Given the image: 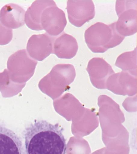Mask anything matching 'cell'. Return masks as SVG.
I'll return each mask as SVG.
<instances>
[{"instance_id":"6da1fadb","label":"cell","mask_w":137,"mask_h":154,"mask_svg":"<svg viewBox=\"0 0 137 154\" xmlns=\"http://www.w3.org/2000/svg\"><path fill=\"white\" fill-rule=\"evenodd\" d=\"M26 154H65L62 129L45 120H36L24 131Z\"/></svg>"},{"instance_id":"7a4b0ae2","label":"cell","mask_w":137,"mask_h":154,"mask_svg":"<svg viewBox=\"0 0 137 154\" xmlns=\"http://www.w3.org/2000/svg\"><path fill=\"white\" fill-rule=\"evenodd\" d=\"M125 37L119 34L115 22L109 25L97 22L85 31V42L93 53H103L108 49L119 45Z\"/></svg>"},{"instance_id":"3957f363","label":"cell","mask_w":137,"mask_h":154,"mask_svg":"<svg viewBox=\"0 0 137 154\" xmlns=\"http://www.w3.org/2000/svg\"><path fill=\"white\" fill-rule=\"evenodd\" d=\"M137 1H117L115 10L118 17L115 22L118 33L124 37L137 32Z\"/></svg>"},{"instance_id":"277c9868","label":"cell","mask_w":137,"mask_h":154,"mask_svg":"<svg viewBox=\"0 0 137 154\" xmlns=\"http://www.w3.org/2000/svg\"><path fill=\"white\" fill-rule=\"evenodd\" d=\"M40 22L43 30L53 37L62 33L67 23L64 12L57 5L50 6L44 10Z\"/></svg>"},{"instance_id":"5b68a950","label":"cell","mask_w":137,"mask_h":154,"mask_svg":"<svg viewBox=\"0 0 137 154\" xmlns=\"http://www.w3.org/2000/svg\"><path fill=\"white\" fill-rule=\"evenodd\" d=\"M67 8L70 22L76 27H81L95 17V5L91 0L68 1Z\"/></svg>"},{"instance_id":"8992f818","label":"cell","mask_w":137,"mask_h":154,"mask_svg":"<svg viewBox=\"0 0 137 154\" xmlns=\"http://www.w3.org/2000/svg\"><path fill=\"white\" fill-rule=\"evenodd\" d=\"M56 37L45 33L33 35L29 39L27 45L28 55L32 59L42 61L50 54H53V45Z\"/></svg>"},{"instance_id":"52a82bcc","label":"cell","mask_w":137,"mask_h":154,"mask_svg":"<svg viewBox=\"0 0 137 154\" xmlns=\"http://www.w3.org/2000/svg\"><path fill=\"white\" fill-rule=\"evenodd\" d=\"M38 61L29 56L26 49H21L11 55L7 62L8 70L12 74L29 77L34 73Z\"/></svg>"},{"instance_id":"ba28073f","label":"cell","mask_w":137,"mask_h":154,"mask_svg":"<svg viewBox=\"0 0 137 154\" xmlns=\"http://www.w3.org/2000/svg\"><path fill=\"white\" fill-rule=\"evenodd\" d=\"M26 11L14 3L6 5L0 11V21L8 28L17 29L24 25Z\"/></svg>"},{"instance_id":"9c48e42d","label":"cell","mask_w":137,"mask_h":154,"mask_svg":"<svg viewBox=\"0 0 137 154\" xmlns=\"http://www.w3.org/2000/svg\"><path fill=\"white\" fill-rule=\"evenodd\" d=\"M0 154H26L20 137L12 130L1 125Z\"/></svg>"},{"instance_id":"30bf717a","label":"cell","mask_w":137,"mask_h":154,"mask_svg":"<svg viewBox=\"0 0 137 154\" xmlns=\"http://www.w3.org/2000/svg\"><path fill=\"white\" fill-rule=\"evenodd\" d=\"M56 5L51 0H38L34 1L27 9L25 14V23L31 29L34 31L43 30L40 19L42 13L47 7Z\"/></svg>"},{"instance_id":"8fae6325","label":"cell","mask_w":137,"mask_h":154,"mask_svg":"<svg viewBox=\"0 0 137 154\" xmlns=\"http://www.w3.org/2000/svg\"><path fill=\"white\" fill-rule=\"evenodd\" d=\"M78 45L73 36L64 32L56 38L53 45V54L59 58L70 59L77 52Z\"/></svg>"},{"instance_id":"7c38bea8","label":"cell","mask_w":137,"mask_h":154,"mask_svg":"<svg viewBox=\"0 0 137 154\" xmlns=\"http://www.w3.org/2000/svg\"><path fill=\"white\" fill-rule=\"evenodd\" d=\"M86 70L92 78H103L114 73L111 65L101 57L91 59L88 64Z\"/></svg>"},{"instance_id":"4fadbf2b","label":"cell","mask_w":137,"mask_h":154,"mask_svg":"<svg viewBox=\"0 0 137 154\" xmlns=\"http://www.w3.org/2000/svg\"><path fill=\"white\" fill-rule=\"evenodd\" d=\"M115 66L123 71L136 74L137 70V48L131 51L126 52L119 55Z\"/></svg>"},{"instance_id":"5bb4252c","label":"cell","mask_w":137,"mask_h":154,"mask_svg":"<svg viewBox=\"0 0 137 154\" xmlns=\"http://www.w3.org/2000/svg\"><path fill=\"white\" fill-rule=\"evenodd\" d=\"M12 38V29L6 27L0 21V45L8 44Z\"/></svg>"}]
</instances>
